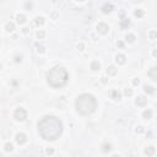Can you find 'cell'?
Wrapping results in <instances>:
<instances>
[{
  "label": "cell",
  "instance_id": "obj_1",
  "mask_svg": "<svg viewBox=\"0 0 157 157\" xmlns=\"http://www.w3.org/2000/svg\"><path fill=\"white\" fill-rule=\"evenodd\" d=\"M63 131V124L56 117L47 115L38 123V133L44 140H56Z\"/></svg>",
  "mask_w": 157,
  "mask_h": 157
},
{
  "label": "cell",
  "instance_id": "obj_2",
  "mask_svg": "<svg viewBox=\"0 0 157 157\" xmlns=\"http://www.w3.org/2000/svg\"><path fill=\"white\" fill-rule=\"evenodd\" d=\"M69 80V74L63 66H55L47 74V81L54 88H60L66 85Z\"/></svg>",
  "mask_w": 157,
  "mask_h": 157
},
{
  "label": "cell",
  "instance_id": "obj_3",
  "mask_svg": "<svg viewBox=\"0 0 157 157\" xmlns=\"http://www.w3.org/2000/svg\"><path fill=\"white\" fill-rule=\"evenodd\" d=\"M75 104H76V110L82 115L92 114L97 108L96 98L92 94H88V93H84L81 96H78Z\"/></svg>",
  "mask_w": 157,
  "mask_h": 157
},
{
  "label": "cell",
  "instance_id": "obj_4",
  "mask_svg": "<svg viewBox=\"0 0 157 157\" xmlns=\"http://www.w3.org/2000/svg\"><path fill=\"white\" fill-rule=\"evenodd\" d=\"M14 117H15V119L16 120H20V122H22L26 119V117H27V112L24 109V108H17L14 113Z\"/></svg>",
  "mask_w": 157,
  "mask_h": 157
},
{
  "label": "cell",
  "instance_id": "obj_5",
  "mask_svg": "<svg viewBox=\"0 0 157 157\" xmlns=\"http://www.w3.org/2000/svg\"><path fill=\"white\" fill-rule=\"evenodd\" d=\"M149 76L152 78V80L157 81V68H152V69L149 71Z\"/></svg>",
  "mask_w": 157,
  "mask_h": 157
},
{
  "label": "cell",
  "instance_id": "obj_6",
  "mask_svg": "<svg viewBox=\"0 0 157 157\" xmlns=\"http://www.w3.org/2000/svg\"><path fill=\"white\" fill-rule=\"evenodd\" d=\"M16 140H17V142H18V144H22V142H25V141H26V136H25L24 134H18V135H17V137H16Z\"/></svg>",
  "mask_w": 157,
  "mask_h": 157
},
{
  "label": "cell",
  "instance_id": "obj_7",
  "mask_svg": "<svg viewBox=\"0 0 157 157\" xmlns=\"http://www.w3.org/2000/svg\"><path fill=\"white\" fill-rule=\"evenodd\" d=\"M97 28L100 30V32H102V33H106V32H107V30H108V27H107L104 24H100V25L97 26Z\"/></svg>",
  "mask_w": 157,
  "mask_h": 157
},
{
  "label": "cell",
  "instance_id": "obj_8",
  "mask_svg": "<svg viewBox=\"0 0 157 157\" xmlns=\"http://www.w3.org/2000/svg\"><path fill=\"white\" fill-rule=\"evenodd\" d=\"M117 62H118V63H120V64H123V63L125 62V56L122 55V54H120V55H118V56H117Z\"/></svg>",
  "mask_w": 157,
  "mask_h": 157
},
{
  "label": "cell",
  "instance_id": "obj_9",
  "mask_svg": "<svg viewBox=\"0 0 157 157\" xmlns=\"http://www.w3.org/2000/svg\"><path fill=\"white\" fill-rule=\"evenodd\" d=\"M136 103H137V104H144V103H145L144 97H139V98H137V100H136Z\"/></svg>",
  "mask_w": 157,
  "mask_h": 157
},
{
  "label": "cell",
  "instance_id": "obj_10",
  "mask_svg": "<svg viewBox=\"0 0 157 157\" xmlns=\"http://www.w3.org/2000/svg\"><path fill=\"white\" fill-rule=\"evenodd\" d=\"M153 151H155V149H153L152 146H150L149 149H146V151H145V152H146L147 155H152V153H153Z\"/></svg>",
  "mask_w": 157,
  "mask_h": 157
},
{
  "label": "cell",
  "instance_id": "obj_11",
  "mask_svg": "<svg viewBox=\"0 0 157 157\" xmlns=\"http://www.w3.org/2000/svg\"><path fill=\"white\" fill-rule=\"evenodd\" d=\"M98 68H100V64H98L97 62H93V63H92V69H93V70H97Z\"/></svg>",
  "mask_w": 157,
  "mask_h": 157
},
{
  "label": "cell",
  "instance_id": "obj_12",
  "mask_svg": "<svg viewBox=\"0 0 157 157\" xmlns=\"http://www.w3.org/2000/svg\"><path fill=\"white\" fill-rule=\"evenodd\" d=\"M144 88H145V91H146V92H152V91H153L151 86H145Z\"/></svg>",
  "mask_w": 157,
  "mask_h": 157
},
{
  "label": "cell",
  "instance_id": "obj_13",
  "mask_svg": "<svg viewBox=\"0 0 157 157\" xmlns=\"http://www.w3.org/2000/svg\"><path fill=\"white\" fill-rule=\"evenodd\" d=\"M17 18H18V20H17L18 22H24V21H25V20H24V16H18Z\"/></svg>",
  "mask_w": 157,
  "mask_h": 157
},
{
  "label": "cell",
  "instance_id": "obj_14",
  "mask_svg": "<svg viewBox=\"0 0 157 157\" xmlns=\"http://www.w3.org/2000/svg\"><path fill=\"white\" fill-rule=\"evenodd\" d=\"M144 115H145V117H150V115H151V112H150V110H149V112H145Z\"/></svg>",
  "mask_w": 157,
  "mask_h": 157
}]
</instances>
